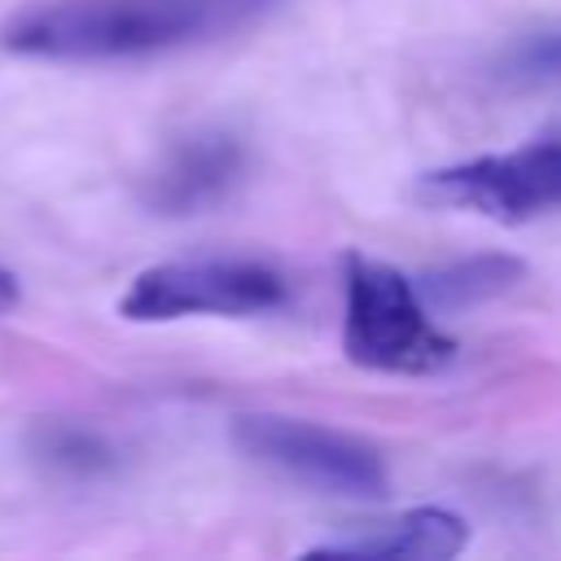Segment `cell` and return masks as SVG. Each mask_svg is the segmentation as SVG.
<instances>
[{
    "label": "cell",
    "mask_w": 561,
    "mask_h": 561,
    "mask_svg": "<svg viewBox=\"0 0 561 561\" xmlns=\"http://www.w3.org/2000/svg\"><path fill=\"white\" fill-rule=\"evenodd\" d=\"M285 0H39L0 26L31 61H140L250 31Z\"/></svg>",
    "instance_id": "6da1fadb"
},
{
    "label": "cell",
    "mask_w": 561,
    "mask_h": 561,
    "mask_svg": "<svg viewBox=\"0 0 561 561\" xmlns=\"http://www.w3.org/2000/svg\"><path fill=\"white\" fill-rule=\"evenodd\" d=\"M342 294V351L351 364L368 373L425 377L456 359V337L430 320L416 285L399 267L346 254Z\"/></svg>",
    "instance_id": "7a4b0ae2"
},
{
    "label": "cell",
    "mask_w": 561,
    "mask_h": 561,
    "mask_svg": "<svg viewBox=\"0 0 561 561\" xmlns=\"http://www.w3.org/2000/svg\"><path fill=\"white\" fill-rule=\"evenodd\" d=\"M289 302V280L259 259H175L145 267L118 311L136 324L184 316H259Z\"/></svg>",
    "instance_id": "3957f363"
},
{
    "label": "cell",
    "mask_w": 561,
    "mask_h": 561,
    "mask_svg": "<svg viewBox=\"0 0 561 561\" xmlns=\"http://www.w3.org/2000/svg\"><path fill=\"white\" fill-rule=\"evenodd\" d=\"M232 443L250 460L285 473L311 491H324V495L377 500L390 486V469L373 443L329 430V425L298 421V416L245 412L232 421Z\"/></svg>",
    "instance_id": "277c9868"
},
{
    "label": "cell",
    "mask_w": 561,
    "mask_h": 561,
    "mask_svg": "<svg viewBox=\"0 0 561 561\" xmlns=\"http://www.w3.org/2000/svg\"><path fill=\"white\" fill-rule=\"evenodd\" d=\"M416 197L438 210H473L500 224H526L543 210H561V136L425 171L416 180Z\"/></svg>",
    "instance_id": "5b68a950"
},
{
    "label": "cell",
    "mask_w": 561,
    "mask_h": 561,
    "mask_svg": "<svg viewBox=\"0 0 561 561\" xmlns=\"http://www.w3.org/2000/svg\"><path fill=\"white\" fill-rule=\"evenodd\" d=\"M250 153L237 131L202 127L162 149L153 171L140 184V197L158 215H197L219 206L245 175Z\"/></svg>",
    "instance_id": "8992f818"
},
{
    "label": "cell",
    "mask_w": 561,
    "mask_h": 561,
    "mask_svg": "<svg viewBox=\"0 0 561 561\" xmlns=\"http://www.w3.org/2000/svg\"><path fill=\"white\" fill-rule=\"evenodd\" d=\"M469 548V522L451 508L421 504L377 522H359L333 539L311 543L302 557H364V561H447Z\"/></svg>",
    "instance_id": "52a82bcc"
},
{
    "label": "cell",
    "mask_w": 561,
    "mask_h": 561,
    "mask_svg": "<svg viewBox=\"0 0 561 561\" xmlns=\"http://www.w3.org/2000/svg\"><path fill=\"white\" fill-rule=\"evenodd\" d=\"M26 451H31L35 465H44L48 473L70 478V482H92V478H105V473L118 469V447L105 434H96L88 425H75V421L31 425Z\"/></svg>",
    "instance_id": "ba28073f"
},
{
    "label": "cell",
    "mask_w": 561,
    "mask_h": 561,
    "mask_svg": "<svg viewBox=\"0 0 561 561\" xmlns=\"http://www.w3.org/2000/svg\"><path fill=\"white\" fill-rule=\"evenodd\" d=\"M522 276H526L522 259L469 254V259H456V263L430 272L416 285V294H421V302H434V307H469V302H486V298L513 289Z\"/></svg>",
    "instance_id": "9c48e42d"
},
{
    "label": "cell",
    "mask_w": 561,
    "mask_h": 561,
    "mask_svg": "<svg viewBox=\"0 0 561 561\" xmlns=\"http://www.w3.org/2000/svg\"><path fill=\"white\" fill-rule=\"evenodd\" d=\"M508 88H561V26L517 35L491 66Z\"/></svg>",
    "instance_id": "30bf717a"
},
{
    "label": "cell",
    "mask_w": 561,
    "mask_h": 561,
    "mask_svg": "<svg viewBox=\"0 0 561 561\" xmlns=\"http://www.w3.org/2000/svg\"><path fill=\"white\" fill-rule=\"evenodd\" d=\"M18 298H22V285H18V276H13L9 267H0V316H4V311H9Z\"/></svg>",
    "instance_id": "8fae6325"
}]
</instances>
